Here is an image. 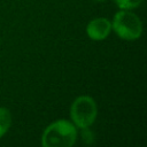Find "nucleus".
Masks as SVG:
<instances>
[{
    "label": "nucleus",
    "instance_id": "obj_7",
    "mask_svg": "<svg viewBox=\"0 0 147 147\" xmlns=\"http://www.w3.org/2000/svg\"><path fill=\"white\" fill-rule=\"evenodd\" d=\"M82 138L86 144H92L94 141V133L87 127H82Z\"/></svg>",
    "mask_w": 147,
    "mask_h": 147
},
{
    "label": "nucleus",
    "instance_id": "obj_6",
    "mask_svg": "<svg viewBox=\"0 0 147 147\" xmlns=\"http://www.w3.org/2000/svg\"><path fill=\"white\" fill-rule=\"evenodd\" d=\"M116 5L121 8V9H131V8H136L138 7L142 0H115Z\"/></svg>",
    "mask_w": 147,
    "mask_h": 147
},
{
    "label": "nucleus",
    "instance_id": "obj_2",
    "mask_svg": "<svg viewBox=\"0 0 147 147\" xmlns=\"http://www.w3.org/2000/svg\"><path fill=\"white\" fill-rule=\"evenodd\" d=\"M111 29H114L119 38L125 40H134L141 36L142 24L140 18L134 13L121 10L115 14Z\"/></svg>",
    "mask_w": 147,
    "mask_h": 147
},
{
    "label": "nucleus",
    "instance_id": "obj_4",
    "mask_svg": "<svg viewBox=\"0 0 147 147\" xmlns=\"http://www.w3.org/2000/svg\"><path fill=\"white\" fill-rule=\"evenodd\" d=\"M111 30V23L105 17H98L92 20L86 28L88 37L93 40H103L108 37Z\"/></svg>",
    "mask_w": 147,
    "mask_h": 147
},
{
    "label": "nucleus",
    "instance_id": "obj_1",
    "mask_svg": "<svg viewBox=\"0 0 147 147\" xmlns=\"http://www.w3.org/2000/svg\"><path fill=\"white\" fill-rule=\"evenodd\" d=\"M77 139V130L74 123L59 119L48 125L41 137L44 147H70Z\"/></svg>",
    "mask_w": 147,
    "mask_h": 147
},
{
    "label": "nucleus",
    "instance_id": "obj_3",
    "mask_svg": "<svg viewBox=\"0 0 147 147\" xmlns=\"http://www.w3.org/2000/svg\"><path fill=\"white\" fill-rule=\"evenodd\" d=\"M96 105L91 96H78L71 105L70 117L78 127H87L92 125L96 117Z\"/></svg>",
    "mask_w": 147,
    "mask_h": 147
},
{
    "label": "nucleus",
    "instance_id": "obj_8",
    "mask_svg": "<svg viewBox=\"0 0 147 147\" xmlns=\"http://www.w3.org/2000/svg\"><path fill=\"white\" fill-rule=\"evenodd\" d=\"M95 1H106V0H95Z\"/></svg>",
    "mask_w": 147,
    "mask_h": 147
},
{
    "label": "nucleus",
    "instance_id": "obj_5",
    "mask_svg": "<svg viewBox=\"0 0 147 147\" xmlns=\"http://www.w3.org/2000/svg\"><path fill=\"white\" fill-rule=\"evenodd\" d=\"M11 124V115L7 108L0 107V138L8 131Z\"/></svg>",
    "mask_w": 147,
    "mask_h": 147
}]
</instances>
